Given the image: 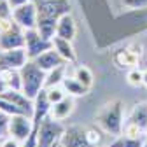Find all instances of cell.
Masks as SVG:
<instances>
[{
  "instance_id": "17",
  "label": "cell",
  "mask_w": 147,
  "mask_h": 147,
  "mask_svg": "<svg viewBox=\"0 0 147 147\" xmlns=\"http://www.w3.org/2000/svg\"><path fill=\"white\" fill-rule=\"evenodd\" d=\"M107 147H144V137H128L119 135L110 142Z\"/></svg>"
},
{
  "instance_id": "13",
  "label": "cell",
  "mask_w": 147,
  "mask_h": 147,
  "mask_svg": "<svg viewBox=\"0 0 147 147\" xmlns=\"http://www.w3.org/2000/svg\"><path fill=\"white\" fill-rule=\"evenodd\" d=\"M126 123L137 126L138 130H142L145 133L147 131V103L145 102L137 103L131 109V112H130V116H128V121Z\"/></svg>"
},
{
  "instance_id": "12",
  "label": "cell",
  "mask_w": 147,
  "mask_h": 147,
  "mask_svg": "<svg viewBox=\"0 0 147 147\" xmlns=\"http://www.w3.org/2000/svg\"><path fill=\"white\" fill-rule=\"evenodd\" d=\"M77 35V23L74 20L72 12L65 14L58 20V28H56V37H61V39L67 40H74Z\"/></svg>"
},
{
  "instance_id": "3",
  "label": "cell",
  "mask_w": 147,
  "mask_h": 147,
  "mask_svg": "<svg viewBox=\"0 0 147 147\" xmlns=\"http://www.w3.org/2000/svg\"><path fill=\"white\" fill-rule=\"evenodd\" d=\"M63 131H65V126L61 124V121H56L51 116H46L39 128L37 147H54L60 142Z\"/></svg>"
},
{
  "instance_id": "21",
  "label": "cell",
  "mask_w": 147,
  "mask_h": 147,
  "mask_svg": "<svg viewBox=\"0 0 147 147\" xmlns=\"http://www.w3.org/2000/svg\"><path fill=\"white\" fill-rule=\"evenodd\" d=\"M126 77H128V84L133 86V88L144 86V72L138 70L137 67H133V68L128 70V76H126Z\"/></svg>"
},
{
  "instance_id": "6",
  "label": "cell",
  "mask_w": 147,
  "mask_h": 147,
  "mask_svg": "<svg viewBox=\"0 0 147 147\" xmlns=\"http://www.w3.org/2000/svg\"><path fill=\"white\" fill-rule=\"evenodd\" d=\"M32 128H33L32 116H26V114H16V116H11V123H9V135H11V137H14L16 140H20L21 144L30 137Z\"/></svg>"
},
{
  "instance_id": "11",
  "label": "cell",
  "mask_w": 147,
  "mask_h": 147,
  "mask_svg": "<svg viewBox=\"0 0 147 147\" xmlns=\"http://www.w3.org/2000/svg\"><path fill=\"white\" fill-rule=\"evenodd\" d=\"M74 109H76V100H74V96L67 95L63 100H60V102H56V103L51 105L49 116L53 119H56V121H65L74 112Z\"/></svg>"
},
{
  "instance_id": "7",
  "label": "cell",
  "mask_w": 147,
  "mask_h": 147,
  "mask_svg": "<svg viewBox=\"0 0 147 147\" xmlns=\"http://www.w3.org/2000/svg\"><path fill=\"white\" fill-rule=\"evenodd\" d=\"M61 147H93L88 140V133H86V128L82 126H68L65 128V131L60 138Z\"/></svg>"
},
{
  "instance_id": "9",
  "label": "cell",
  "mask_w": 147,
  "mask_h": 147,
  "mask_svg": "<svg viewBox=\"0 0 147 147\" xmlns=\"http://www.w3.org/2000/svg\"><path fill=\"white\" fill-rule=\"evenodd\" d=\"M18 47H25V30L20 25L0 33V51H9Z\"/></svg>"
},
{
  "instance_id": "24",
  "label": "cell",
  "mask_w": 147,
  "mask_h": 147,
  "mask_svg": "<svg viewBox=\"0 0 147 147\" xmlns=\"http://www.w3.org/2000/svg\"><path fill=\"white\" fill-rule=\"evenodd\" d=\"M123 5L126 9H147V0H123Z\"/></svg>"
},
{
  "instance_id": "14",
  "label": "cell",
  "mask_w": 147,
  "mask_h": 147,
  "mask_svg": "<svg viewBox=\"0 0 147 147\" xmlns=\"http://www.w3.org/2000/svg\"><path fill=\"white\" fill-rule=\"evenodd\" d=\"M53 47L60 53V56L67 63H74L77 60V54H76V49H74V46H72V40L61 39V37H54L53 39Z\"/></svg>"
},
{
  "instance_id": "1",
  "label": "cell",
  "mask_w": 147,
  "mask_h": 147,
  "mask_svg": "<svg viewBox=\"0 0 147 147\" xmlns=\"http://www.w3.org/2000/svg\"><path fill=\"white\" fill-rule=\"evenodd\" d=\"M98 128L103 133L109 135H121L123 133V102L121 100H110L100 107L95 116Z\"/></svg>"
},
{
  "instance_id": "25",
  "label": "cell",
  "mask_w": 147,
  "mask_h": 147,
  "mask_svg": "<svg viewBox=\"0 0 147 147\" xmlns=\"http://www.w3.org/2000/svg\"><path fill=\"white\" fill-rule=\"evenodd\" d=\"M12 7L11 4L7 2V0H2L0 2V20H9V18H12Z\"/></svg>"
},
{
  "instance_id": "15",
  "label": "cell",
  "mask_w": 147,
  "mask_h": 147,
  "mask_svg": "<svg viewBox=\"0 0 147 147\" xmlns=\"http://www.w3.org/2000/svg\"><path fill=\"white\" fill-rule=\"evenodd\" d=\"M37 32H39L44 39L53 40L56 37V28H58V20L56 18H47V16H39L37 21Z\"/></svg>"
},
{
  "instance_id": "8",
  "label": "cell",
  "mask_w": 147,
  "mask_h": 147,
  "mask_svg": "<svg viewBox=\"0 0 147 147\" xmlns=\"http://www.w3.org/2000/svg\"><path fill=\"white\" fill-rule=\"evenodd\" d=\"M26 61H28V54L25 47L0 51V70H5V68L20 70Z\"/></svg>"
},
{
  "instance_id": "27",
  "label": "cell",
  "mask_w": 147,
  "mask_h": 147,
  "mask_svg": "<svg viewBox=\"0 0 147 147\" xmlns=\"http://www.w3.org/2000/svg\"><path fill=\"white\" fill-rule=\"evenodd\" d=\"M7 2L11 4V7H12V9H16V7H20V5H23V4H26V2H30V0H7Z\"/></svg>"
},
{
  "instance_id": "28",
  "label": "cell",
  "mask_w": 147,
  "mask_h": 147,
  "mask_svg": "<svg viewBox=\"0 0 147 147\" xmlns=\"http://www.w3.org/2000/svg\"><path fill=\"white\" fill-rule=\"evenodd\" d=\"M32 2L37 5V4H44V2H56V0H32Z\"/></svg>"
},
{
  "instance_id": "2",
  "label": "cell",
  "mask_w": 147,
  "mask_h": 147,
  "mask_svg": "<svg viewBox=\"0 0 147 147\" xmlns=\"http://www.w3.org/2000/svg\"><path fill=\"white\" fill-rule=\"evenodd\" d=\"M46 74L33 60H28L21 68H20V76H21V91L30 98L35 100L37 95L44 89L46 84Z\"/></svg>"
},
{
  "instance_id": "19",
  "label": "cell",
  "mask_w": 147,
  "mask_h": 147,
  "mask_svg": "<svg viewBox=\"0 0 147 147\" xmlns=\"http://www.w3.org/2000/svg\"><path fill=\"white\" fill-rule=\"evenodd\" d=\"M74 77H76L79 82H82L86 88H89V89H91V86H93V82H95L93 72H91L86 65H79V67H76V70H74Z\"/></svg>"
},
{
  "instance_id": "26",
  "label": "cell",
  "mask_w": 147,
  "mask_h": 147,
  "mask_svg": "<svg viewBox=\"0 0 147 147\" xmlns=\"http://www.w3.org/2000/svg\"><path fill=\"white\" fill-rule=\"evenodd\" d=\"M0 147H23V144L20 142V140H16L14 137H5V138H2V142H0Z\"/></svg>"
},
{
  "instance_id": "18",
  "label": "cell",
  "mask_w": 147,
  "mask_h": 147,
  "mask_svg": "<svg viewBox=\"0 0 147 147\" xmlns=\"http://www.w3.org/2000/svg\"><path fill=\"white\" fill-rule=\"evenodd\" d=\"M65 68L67 65H61V67H56V68H53L46 74V84L44 88H51V86H58L63 82V79L67 77L65 76Z\"/></svg>"
},
{
  "instance_id": "32",
  "label": "cell",
  "mask_w": 147,
  "mask_h": 147,
  "mask_svg": "<svg viewBox=\"0 0 147 147\" xmlns=\"http://www.w3.org/2000/svg\"><path fill=\"white\" fill-rule=\"evenodd\" d=\"M0 2H2V0H0Z\"/></svg>"
},
{
  "instance_id": "16",
  "label": "cell",
  "mask_w": 147,
  "mask_h": 147,
  "mask_svg": "<svg viewBox=\"0 0 147 147\" xmlns=\"http://www.w3.org/2000/svg\"><path fill=\"white\" fill-rule=\"evenodd\" d=\"M61 86L65 88L67 95H70V96H84V95L89 93V88H86L76 77H65L63 82H61Z\"/></svg>"
},
{
  "instance_id": "31",
  "label": "cell",
  "mask_w": 147,
  "mask_h": 147,
  "mask_svg": "<svg viewBox=\"0 0 147 147\" xmlns=\"http://www.w3.org/2000/svg\"><path fill=\"white\" fill-rule=\"evenodd\" d=\"M96 147H103V145H96Z\"/></svg>"
},
{
  "instance_id": "4",
  "label": "cell",
  "mask_w": 147,
  "mask_h": 147,
  "mask_svg": "<svg viewBox=\"0 0 147 147\" xmlns=\"http://www.w3.org/2000/svg\"><path fill=\"white\" fill-rule=\"evenodd\" d=\"M53 47V40H47L37 32V28L25 30V49L28 54V60H35L39 54Z\"/></svg>"
},
{
  "instance_id": "10",
  "label": "cell",
  "mask_w": 147,
  "mask_h": 147,
  "mask_svg": "<svg viewBox=\"0 0 147 147\" xmlns=\"http://www.w3.org/2000/svg\"><path fill=\"white\" fill-rule=\"evenodd\" d=\"M37 65H39L44 72H49V70H53V68H56V67H61V65H67V61L60 56V53L54 49V47H51V49H47V51H44L42 54H39L35 60H33Z\"/></svg>"
},
{
  "instance_id": "20",
  "label": "cell",
  "mask_w": 147,
  "mask_h": 147,
  "mask_svg": "<svg viewBox=\"0 0 147 147\" xmlns=\"http://www.w3.org/2000/svg\"><path fill=\"white\" fill-rule=\"evenodd\" d=\"M46 93H47V100L51 102V105L56 103V102H60V100H63V98L67 96V91H65V88H63L61 84L46 88Z\"/></svg>"
},
{
  "instance_id": "30",
  "label": "cell",
  "mask_w": 147,
  "mask_h": 147,
  "mask_svg": "<svg viewBox=\"0 0 147 147\" xmlns=\"http://www.w3.org/2000/svg\"><path fill=\"white\" fill-rule=\"evenodd\" d=\"M144 147H147V131H145V135H144Z\"/></svg>"
},
{
  "instance_id": "23",
  "label": "cell",
  "mask_w": 147,
  "mask_h": 147,
  "mask_svg": "<svg viewBox=\"0 0 147 147\" xmlns=\"http://www.w3.org/2000/svg\"><path fill=\"white\" fill-rule=\"evenodd\" d=\"M9 123H11V116L4 110H0V140L5 138V135H9Z\"/></svg>"
},
{
  "instance_id": "22",
  "label": "cell",
  "mask_w": 147,
  "mask_h": 147,
  "mask_svg": "<svg viewBox=\"0 0 147 147\" xmlns=\"http://www.w3.org/2000/svg\"><path fill=\"white\" fill-rule=\"evenodd\" d=\"M86 133H88V140H89V144L93 145V147H96V145H102V138H103V131L100 130V128H86Z\"/></svg>"
},
{
  "instance_id": "5",
  "label": "cell",
  "mask_w": 147,
  "mask_h": 147,
  "mask_svg": "<svg viewBox=\"0 0 147 147\" xmlns=\"http://www.w3.org/2000/svg\"><path fill=\"white\" fill-rule=\"evenodd\" d=\"M12 20L20 25L23 30H32L37 26V21H39V11H37V5L32 2H26L20 7H16L12 11Z\"/></svg>"
},
{
  "instance_id": "29",
  "label": "cell",
  "mask_w": 147,
  "mask_h": 147,
  "mask_svg": "<svg viewBox=\"0 0 147 147\" xmlns=\"http://www.w3.org/2000/svg\"><path fill=\"white\" fill-rule=\"evenodd\" d=\"M144 86L147 88V70H144Z\"/></svg>"
}]
</instances>
